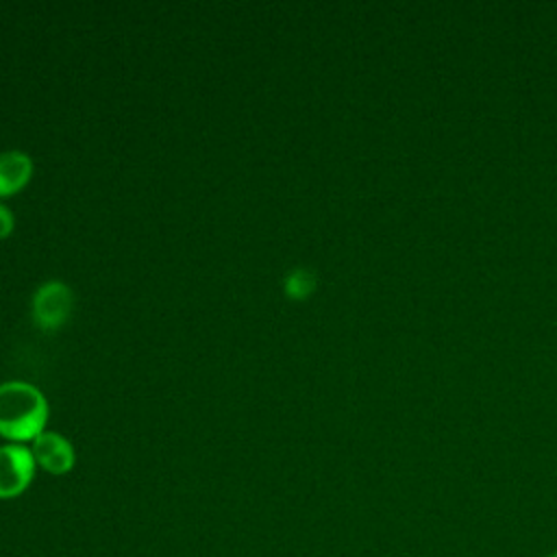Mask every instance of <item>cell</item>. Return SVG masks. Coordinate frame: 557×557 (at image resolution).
<instances>
[{"label": "cell", "mask_w": 557, "mask_h": 557, "mask_svg": "<svg viewBox=\"0 0 557 557\" xmlns=\"http://www.w3.org/2000/svg\"><path fill=\"white\" fill-rule=\"evenodd\" d=\"M48 403L44 394L24 381L0 383V435L13 442L35 440L44 433Z\"/></svg>", "instance_id": "6da1fadb"}, {"label": "cell", "mask_w": 557, "mask_h": 557, "mask_svg": "<svg viewBox=\"0 0 557 557\" xmlns=\"http://www.w3.org/2000/svg\"><path fill=\"white\" fill-rule=\"evenodd\" d=\"M72 292L61 281H46L33 296V320L44 331L59 329L72 311Z\"/></svg>", "instance_id": "7a4b0ae2"}, {"label": "cell", "mask_w": 557, "mask_h": 557, "mask_svg": "<svg viewBox=\"0 0 557 557\" xmlns=\"http://www.w3.org/2000/svg\"><path fill=\"white\" fill-rule=\"evenodd\" d=\"M35 474V457L22 444L0 446V498L20 496Z\"/></svg>", "instance_id": "3957f363"}, {"label": "cell", "mask_w": 557, "mask_h": 557, "mask_svg": "<svg viewBox=\"0 0 557 557\" xmlns=\"http://www.w3.org/2000/svg\"><path fill=\"white\" fill-rule=\"evenodd\" d=\"M35 463H39L50 474H65L74 466V448L59 433L44 431L33 440L30 448Z\"/></svg>", "instance_id": "277c9868"}, {"label": "cell", "mask_w": 557, "mask_h": 557, "mask_svg": "<svg viewBox=\"0 0 557 557\" xmlns=\"http://www.w3.org/2000/svg\"><path fill=\"white\" fill-rule=\"evenodd\" d=\"M33 176V161L26 152H0V196L17 194Z\"/></svg>", "instance_id": "5b68a950"}, {"label": "cell", "mask_w": 557, "mask_h": 557, "mask_svg": "<svg viewBox=\"0 0 557 557\" xmlns=\"http://www.w3.org/2000/svg\"><path fill=\"white\" fill-rule=\"evenodd\" d=\"M315 289V274L307 268H296L285 276V294L294 300H302L311 296Z\"/></svg>", "instance_id": "8992f818"}, {"label": "cell", "mask_w": 557, "mask_h": 557, "mask_svg": "<svg viewBox=\"0 0 557 557\" xmlns=\"http://www.w3.org/2000/svg\"><path fill=\"white\" fill-rule=\"evenodd\" d=\"M11 231H13V215L4 205H0V239L9 237Z\"/></svg>", "instance_id": "52a82bcc"}, {"label": "cell", "mask_w": 557, "mask_h": 557, "mask_svg": "<svg viewBox=\"0 0 557 557\" xmlns=\"http://www.w3.org/2000/svg\"><path fill=\"white\" fill-rule=\"evenodd\" d=\"M548 557H557V553H555V555H548Z\"/></svg>", "instance_id": "ba28073f"}]
</instances>
